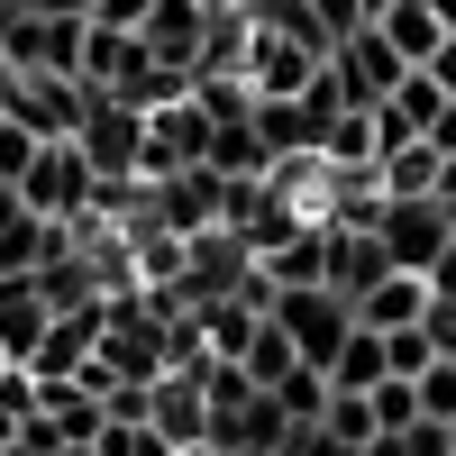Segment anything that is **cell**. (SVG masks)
<instances>
[{
  "label": "cell",
  "instance_id": "cell-2",
  "mask_svg": "<svg viewBox=\"0 0 456 456\" xmlns=\"http://www.w3.org/2000/svg\"><path fill=\"white\" fill-rule=\"evenodd\" d=\"M265 320H274V329L292 338V356L320 365V374H329V356L347 347V329H356V311H347L329 283H292V292H274V311H265Z\"/></svg>",
  "mask_w": 456,
  "mask_h": 456
},
{
  "label": "cell",
  "instance_id": "cell-21",
  "mask_svg": "<svg viewBox=\"0 0 456 456\" xmlns=\"http://www.w3.org/2000/svg\"><path fill=\"white\" fill-rule=\"evenodd\" d=\"M420 10H429V19H438V28H456V0H420Z\"/></svg>",
  "mask_w": 456,
  "mask_h": 456
},
{
  "label": "cell",
  "instance_id": "cell-20",
  "mask_svg": "<svg viewBox=\"0 0 456 456\" xmlns=\"http://www.w3.org/2000/svg\"><path fill=\"white\" fill-rule=\"evenodd\" d=\"M28 10H46V19H92L101 0H28Z\"/></svg>",
  "mask_w": 456,
  "mask_h": 456
},
{
  "label": "cell",
  "instance_id": "cell-12",
  "mask_svg": "<svg viewBox=\"0 0 456 456\" xmlns=\"http://www.w3.org/2000/svg\"><path fill=\"white\" fill-rule=\"evenodd\" d=\"M374 28H384V37H393V55H402V64H429V55L447 46V37H456V28H438V19L420 10V0H393V10H384V19H374Z\"/></svg>",
  "mask_w": 456,
  "mask_h": 456
},
{
  "label": "cell",
  "instance_id": "cell-1",
  "mask_svg": "<svg viewBox=\"0 0 456 456\" xmlns=\"http://www.w3.org/2000/svg\"><path fill=\"white\" fill-rule=\"evenodd\" d=\"M10 192L37 210V219H55V228H73V219H83V201L101 192V174L83 165V146H73V137H55V146H37V156H28V174L10 183Z\"/></svg>",
  "mask_w": 456,
  "mask_h": 456
},
{
  "label": "cell",
  "instance_id": "cell-6",
  "mask_svg": "<svg viewBox=\"0 0 456 456\" xmlns=\"http://www.w3.org/2000/svg\"><path fill=\"white\" fill-rule=\"evenodd\" d=\"M447 238H456V228H447L438 201H384V219H374V247H384L393 274H429V256Z\"/></svg>",
  "mask_w": 456,
  "mask_h": 456
},
{
  "label": "cell",
  "instance_id": "cell-3",
  "mask_svg": "<svg viewBox=\"0 0 456 456\" xmlns=\"http://www.w3.org/2000/svg\"><path fill=\"white\" fill-rule=\"evenodd\" d=\"M73 146H83V165H92L101 183H137V156H146V110L92 92V110H83V128H73Z\"/></svg>",
  "mask_w": 456,
  "mask_h": 456
},
{
  "label": "cell",
  "instance_id": "cell-4",
  "mask_svg": "<svg viewBox=\"0 0 456 456\" xmlns=\"http://www.w3.org/2000/svg\"><path fill=\"white\" fill-rule=\"evenodd\" d=\"M83 110H92V92L73 83V73H19L10 101H0V119H19L37 146H55V137L83 128Z\"/></svg>",
  "mask_w": 456,
  "mask_h": 456
},
{
  "label": "cell",
  "instance_id": "cell-24",
  "mask_svg": "<svg viewBox=\"0 0 456 456\" xmlns=\"http://www.w3.org/2000/svg\"><path fill=\"white\" fill-rule=\"evenodd\" d=\"M0 384H10V356H0Z\"/></svg>",
  "mask_w": 456,
  "mask_h": 456
},
{
  "label": "cell",
  "instance_id": "cell-14",
  "mask_svg": "<svg viewBox=\"0 0 456 456\" xmlns=\"http://www.w3.org/2000/svg\"><path fill=\"white\" fill-rule=\"evenodd\" d=\"M365 402H374V429H384V438H393V429H411V420H420V393H411V374H393V384H374Z\"/></svg>",
  "mask_w": 456,
  "mask_h": 456
},
{
  "label": "cell",
  "instance_id": "cell-5",
  "mask_svg": "<svg viewBox=\"0 0 456 456\" xmlns=\"http://www.w3.org/2000/svg\"><path fill=\"white\" fill-rule=\"evenodd\" d=\"M329 73H338V83H347V110H374V101H384V92L402 83L411 64L393 55V37L374 28V19H365V28H347V37H338V55H329Z\"/></svg>",
  "mask_w": 456,
  "mask_h": 456
},
{
  "label": "cell",
  "instance_id": "cell-8",
  "mask_svg": "<svg viewBox=\"0 0 456 456\" xmlns=\"http://www.w3.org/2000/svg\"><path fill=\"white\" fill-rule=\"evenodd\" d=\"M46 320H55L46 283H37V274H0V356L28 365V356H37V338H46Z\"/></svg>",
  "mask_w": 456,
  "mask_h": 456
},
{
  "label": "cell",
  "instance_id": "cell-9",
  "mask_svg": "<svg viewBox=\"0 0 456 456\" xmlns=\"http://www.w3.org/2000/svg\"><path fill=\"white\" fill-rule=\"evenodd\" d=\"M384 274H393V265H384V247H374V228H329V274H320V283L347 301V311H356Z\"/></svg>",
  "mask_w": 456,
  "mask_h": 456
},
{
  "label": "cell",
  "instance_id": "cell-18",
  "mask_svg": "<svg viewBox=\"0 0 456 456\" xmlns=\"http://www.w3.org/2000/svg\"><path fill=\"white\" fill-rule=\"evenodd\" d=\"M420 137H429V146H438V156H456V101H438V119H429V128H420Z\"/></svg>",
  "mask_w": 456,
  "mask_h": 456
},
{
  "label": "cell",
  "instance_id": "cell-13",
  "mask_svg": "<svg viewBox=\"0 0 456 456\" xmlns=\"http://www.w3.org/2000/svg\"><path fill=\"white\" fill-rule=\"evenodd\" d=\"M411 393H420V420H456V356H429L411 374Z\"/></svg>",
  "mask_w": 456,
  "mask_h": 456
},
{
  "label": "cell",
  "instance_id": "cell-16",
  "mask_svg": "<svg viewBox=\"0 0 456 456\" xmlns=\"http://www.w3.org/2000/svg\"><path fill=\"white\" fill-rule=\"evenodd\" d=\"M420 283H429V301H456V238L429 256V274H420Z\"/></svg>",
  "mask_w": 456,
  "mask_h": 456
},
{
  "label": "cell",
  "instance_id": "cell-17",
  "mask_svg": "<svg viewBox=\"0 0 456 456\" xmlns=\"http://www.w3.org/2000/svg\"><path fill=\"white\" fill-rule=\"evenodd\" d=\"M146 10H156V0H101L92 19H101V28H128V37H137V28H146Z\"/></svg>",
  "mask_w": 456,
  "mask_h": 456
},
{
  "label": "cell",
  "instance_id": "cell-23",
  "mask_svg": "<svg viewBox=\"0 0 456 456\" xmlns=\"http://www.w3.org/2000/svg\"><path fill=\"white\" fill-rule=\"evenodd\" d=\"M384 10H393V0H356V19H384Z\"/></svg>",
  "mask_w": 456,
  "mask_h": 456
},
{
  "label": "cell",
  "instance_id": "cell-22",
  "mask_svg": "<svg viewBox=\"0 0 456 456\" xmlns=\"http://www.w3.org/2000/svg\"><path fill=\"white\" fill-rule=\"evenodd\" d=\"M365 456H411V447H402V438H374V447H365Z\"/></svg>",
  "mask_w": 456,
  "mask_h": 456
},
{
  "label": "cell",
  "instance_id": "cell-7",
  "mask_svg": "<svg viewBox=\"0 0 456 456\" xmlns=\"http://www.w3.org/2000/svg\"><path fill=\"white\" fill-rule=\"evenodd\" d=\"M201 37H210V0H156L146 28H137V46L156 64H174V73H192L201 64Z\"/></svg>",
  "mask_w": 456,
  "mask_h": 456
},
{
  "label": "cell",
  "instance_id": "cell-15",
  "mask_svg": "<svg viewBox=\"0 0 456 456\" xmlns=\"http://www.w3.org/2000/svg\"><path fill=\"white\" fill-rule=\"evenodd\" d=\"M28 156H37V137H28L19 119H0V183H19V174H28Z\"/></svg>",
  "mask_w": 456,
  "mask_h": 456
},
{
  "label": "cell",
  "instance_id": "cell-19",
  "mask_svg": "<svg viewBox=\"0 0 456 456\" xmlns=\"http://www.w3.org/2000/svg\"><path fill=\"white\" fill-rule=\"evenodd\" d=\"M420 73H429V83H438V92H447V101H456V37H447V46H438V55H429V64H420Z\"/></svg>",
  "mask_w": 456,
  "mask_h": 456
},
{
  "label": "cell",
  "instance_id": "cell-11",
  "mask_svg": "<svg viewBox=\"0 0 456 456\" xmlns=\"http://www.w3.org/2000/svg\"><path fill=\"white\" fill-rule=\"evenodd\" d=\"M374 384H393L384 338H374V329H347V347L329 356V393H374Z\"/></svg>",
  "mask_w": 456,
  "mask_h": 456
},
{
  "label": "cell",
  "instance_id": "cell-10",
  "mask_svg": "<svg viewBox=\"0 0 456 456\" xmlns=\"http://www.w3.org/2000/svg\"><path fill=\"white\" fill-rule=\"evenodd\" d=\"M420 320H429V283H420V274H384V283L356 301V329H374V338L420 329Z\"/></svg>",
  "mask_w": 456,
  "mask_h": 456
}]
</instances>
